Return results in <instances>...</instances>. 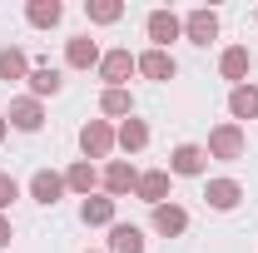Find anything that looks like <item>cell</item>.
I'll return each mask as SVG.
<instances>
[{
    "mask_svg": "<svg viewBox=\"0 0 258 253\" xmlns=\"http://www.w3.org/2000/svg\"><path fill=\"white\" fill-rule=\"evenodd\" d=\"M5 199H15V184H5V179H0V204H5Z\"/></svg>",
    "mask_w": 258,
    "mask_h": 253,
    "instance_id": "30bf717a",
    "label": "cell"
},
{
    "mask_svg": "<svg viewBox=\"0 0 258 253\" xmlns=\"http://www.w3.org/2000/svg\"><path fill=\"white\" fill-rule=\"evenodd\" d=\"M15 124H25V129L40 124V119H35V104H20V109H15Z\"/></svg>",
    "mask_w": 258,
    "mask_h": 253,
    "instance_id": "277c9868",
    "label": "cell"
},
{
    "mask_svg": "<svg viewBox=\"0 0 258 253\" xmlns=\"http://www.w3.org/2000/svg\"><path fill=\"white\" fill-rule=\"evenodd\" d=\"M144 70H149V75H169V70H174V65L164 60V55H149V60H144Z\"/></svg>",
    "mask_w": 258,
    "mask_h": 253,
    "instance_id": "5b68a950",
    "label": "cell"
},
{
    "mask_svg": "<svg viewBox=\"0 0 258 253\" xmlns=\"http://www.w3.org/2000/svg\"><path fill=\"white\" fill-rule=\"evenodd\" d=\"M55 85H60V75H50V70H45V75H35V90H55Z\"/></svg>",
    "mask_w": 258,
    "mask_h": 253,
    "instance_id": "9c48e42d",
    "label": "cell"
},
{
    "mask_svg": "<svg viewBox=\"0 0 258 253\" xmlns=\"http://www.w3.org/2000/svg\"><path fill=\"white\" fill-rule=\"evenodd\" d=\"M114 253H139V233L134 228H119L114 233Z\"/></svg>",
    "mask_w": 258,
    "mask_h": 253,
    "instance_id": "6da1fadb",
    "label": "cell"
},
{
    "mask_svg": "<svg viewBox=\"0 0 258 253\" xmlns=\"http://www.w3.org/2000/svg\"><path fill=\"white\" fill-rule=\"evenodd\" d=\"M179 169L194 174V169H199V149H179Z\"/></svg>",
    "mask_w": 258,
    "mask_h": 253,
    "instance_id": "8992f818",
    "label": "cell"
},
{
    "mask_svg": "<svg viewBox=\"0 0 258 253\" xmlns=\"http://www.w3.org/2000/svg\"><path fill=\"white\" fill-rule=\"evenodd\" d=\"M35 194H40V199H45V204H50V199H55V194H60V184H55V179H35Z\"/></svg>",
    "mask_w": 258,
    "mask_h": 253,
    "instance_id": "3957f363",
    "label": "cell"
},
{
    "mask_svg": "<svg viewBox=\"0 0 258 253\" xmlns=\"http://www.w3.org/2000/svg\"><path fill=\"white\" fill-rule=\"evenodd\" d=\"M194 40H199V45H204V40H214V15H194Z\"/></svg>",
    "mask_w": 258,
    "mask_h": 253,
    "instance_id": "7a4b0ae2",
    "label": "cell"
},
{
    "mask_svg": "<svg viewBox=\"0 0 258 253\" xmlns=\"http://www.w3.org/2000/svg\"><path fill=\"white\" fill-rule=\"evenodd\" d=\"M154 35H159V40H169V35H174V20H164V15H154Z\"/></svg>",
    "mask_w": 258,
    "mask_h": 253,
    "instance_id": "52a82bcc",
    "label": "cell"
},
{
    "mask_svg": "<svg viewBox=\"0 0 258 253\" xmlns=\"http://www.w3.org/2000/svg\"><path fill=\"white\" fill-rule=\"evenodd\" d=\"M35 20H60V5H35Z\"/></svg>",
    "mask_w": 258,
    "mask_h": 253,
    "instance_id": "ba28073f",
    "label": "cell"
}]
</instances>
